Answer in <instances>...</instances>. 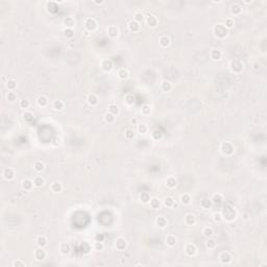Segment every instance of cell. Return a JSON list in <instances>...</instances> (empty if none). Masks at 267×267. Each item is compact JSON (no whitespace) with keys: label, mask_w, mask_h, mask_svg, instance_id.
<instances>
[{"label":"cell","mask_w":267,"mask_h":267,"mask_svg":"<svg viewBox=\"0 0 267 267\" xmlns=\"http://www.w3.org/2000/svg\"><path fill=\"white\" fill-rule=\"evenodd\" d=\"M220 213H221V215H222V218L228 222L234 221V220L236 219V217H237V212H236V210L230 205H224L223 209H222Z\"/></svg>","instance_id":"1"},{"label":"cell","mask_w":267,"mask_h":267,"mask_svg":"<svg viewBox=\"0 0 267 267\" xmlns=\"http://www.w3.org/2000/svg\"><path fill=\"white\" fill-rule=\"evenodd\" d=\"M213 30H214L215 36L217 38H219V39H224L228 34V30L224 27L223 24H216L214 26V28H213Z\"/></svg>","instance_id":"2"},{"label":"cell","mask_w":267,"mask_h":267,"mask_svg":"<svg viewBox=\"0 0 267 267\" xmlns=\"http://www.w3.org/2000/svg\"><path fill=\"white\" fill-rule=\"evenodd\" d=\"M220 150H221V152L223 155H232L234 153V151H235V147H234V145L230 142L225 141L223 143H221V145H220Z\"/></svg>","instance_id":"3"},{"label":"cell","mask_w":267,"mask_h":267,"mask_svg":"<svg viewBox=\"0 0 267 267\" xmlns=\"http://www.w3.org/2000/svg\"><path fill=\"white\" fill-rule=\"evenodd\" d=\"M230 70H232V72H234V73H241L242 70H243V64H242L240 61H238V59H234V61H232L230 62Z\"/></svg>","instance_id":"4"},{"label":"cell","mask_w":267,"mask_h":267,"mask_svg":"<svg viewBox=\"0 0 267 267\" xmlns=\"http://www.w3.org/2000/svg\"><path fill=\"white\" fill-rule=\"evenodd\" d=\"M84 28L89 32H92L97 28V22L93 18H87L84 20Z\"/></svg>","instance_id":"5"},{"label":"cell","mask_w":267,"mask_h":267,"mask_svg":"<svg viewBox=\"0 0 267 267\" xmlns=\"http://www.w3.org/2000/svg\"><path fill=\"white\" fill-rule=\"evenodd\" d=\"M115 246L118 249L119 251H125L126 246H127V241H126L125 238L123 237H118L115 241Z\"/></svg>","instance_id":"6"},{"label":"cell","mask_w":267,"mask_h":267,"mask_svg":"<svg viewBox=\"0 0 267 267\" xmlns=\"http://www.w3.org/2000/svg\"><path fill=\"white\" fill-rule=\"evenodd\" d=\"M107 36H109L110 38H112V39H115V38H117L119 36V34H120V30H119V28L117 27V26L111 25V26H109V27L107 28Z\"/></svg>","instance_id":"7"},{"label":"cell","mask_w":267,"mask_h":267,"mask_svg":"<svg viewBox=\"0 0 267 267\" xmlns=\"http://www.w3.org/2000/svg\"><path fill=\"white\" fill-rule=\"evenodd\" d=\"M100 67L105 72H111L114 68V64L111 59H103L100 64Z\"/></svg>","instance_id":"8"},{"label":"cell","mask_w":267,"mask_h":267,"mask_svg":"<svg viewBox=\"0 0 267 267\" xmlns=\"http://www.w3.org/2000/svg\"><path fill=\"white\" fill-rule=\"evenodd\" d=\"M219 261L222 264H228L232 261V255L228 251H221L219 253Z\"/></svg>","instance_id":"9"},{"label":"cell","mask_w":267,"mask_h":267,"mask_svg":"<svg viewBox=\"0 0 267 267\" xmlns=\"http://www.w3.org/2000/svg\"><path fill=\"white\" fill-rule=\"evenodd\" d=\"M2 175L6 180H11L15 178V170L13 168H11V167H6L3 170Z\"/></svg>","instance_id":"10"},{"label":"cell","mask_w":267,"mask_h":267,"mask_svg":"<svg viewBox=\"0 0 267 267\" xmlns=\"http://www.w3.org/2000/svg\"><path fill=\"white\" fill-rule=\"evenodd\" d=\"M34 259L38 261H43L44 259L46 258V251L43 249V247H39V248H37L36 251H34Z\"/></svg>","instance_id":"11"},{"label":"cell","mask_w":267,"mask_h":267,"mask_svg":"<svg viewBox=\"0 0 267 267\" xmlns=\"http://www.w3.org/2000/svg\"><path fill=\"white\" fill-rule=\"evenodd\" d=\"M196 246L193 244V243H188L187 245H186L185 247V253L186 255H188L189 257H193L195 256V253H196Z\"/></svg>","instance_id":"12"},{"label":"cell","mask_w":267,"mask_h":267,"mask_svg":"<svg viewBox=\"0 0 267 267\" xmlns=\"http://www.w3.org/2000/svg\"><path fill=\"white\" fill-rule=\"evenodd\" d=\"M145 20H146L147 25H148L149 27H155V26H157V17H155V15H152V14L147 15V17H146Z\"/></svg>","instance_id":"13"},{"label":"cell","mask_w":267,"mask_h":267,"mask_svg":"<svg viewBox=\"0 0 267 267\" xmlns=\"http://www.w3.org/2000/svg\"><path fill=\"white\" fill-rule=\"evenodd\" d=\"M59 251H61V253L62 255H69L71 251V246L69 243H67V242H62L61 243V245H59Z\"/></svg>","instance_id":"14"},{"label":"cell","mask_w":267,"mask_h":267,"mask_svg":"<svg viewBox=\"0 0 267 267\" xmlns=\"http://www.w3.org/2000/svg\"><path fill=\"white\" fill-rule=\"evenodd\" d=\"M75 24H76V21L73 17H66L64 19V25L66 26V28H72L73 29Z\"/></svg>","instance_id":"15"},{"label":"cell","mask_w":267,"mask_h":267,"mask_svg":"<svg viewBox=\"0 0 267 267\" xmlns=\"http://www.w3.org/2000/svg\"><path fill=\"white\" fill-rule=\"evenodd\" d=\"M210 57L213 61H220L222 57V52L219 49H212L210 52Z\"/></svg>","instance_id":"16"},{"label":"cell","mask_w":267,"mask_h":267,"mask_svg":"<svg viewBox=\"0 0 267 267\" xmlns=\"http://www.w3.org/2000/svg\"><path fill=\"white\" fill-rule=\"evenodd\" d=\"M167 223H168V221L164 216H157V219H155V224L160 228H165L167 226Z\"/></svg>","instance_id":"17"},{"label":"cell","mask_w":267,"mask_h":267,"mask_svg":"<svg viewBox=\"0 0 267 267\" xmlns=\"http://www.w3.org/2000/svg\"><path fill=\"white\" fill-rule=\"evenodd\" d=\"M140 27H141V25H140V23H138L137 21H135V20L130 21V23H128V29H130L132 32H137V31H139V30H140Z\"/></svg>","instance_id":"18"},{"label":"cell","mask_w":267,"mask_h":267,"mask_svg":"<svg viewBox=\"0 0 267 267\" xmlns=\"http://www.w3.org/2000/svg\"><path fill=\"white\" fill-rule=\"evenodd\" d=\"M87 101H88V103H89L90 105L95 107V105H98L99 99H98V97L95 95V94H89L88 97H87Z\"/></svg>","instance_id":"19"},{"label":"cell","mask_w":267,"mask_h":267,"mask_svg":"<svg viewBox=\"0 0 267 267\" xmlns=\"http://www.w3.org/2000/svg\"><path fill=\"white\" fill-rule=\"evenodd\" d=\"M117 76H118V78H120V79L125 80L128 78L130 73H128V71L126 70L125 68H121V69H119L118 72H117Z\"/></svg>","instance_id":"20"},{"label":"cell","mask_w":267,"mask_h":267,"mask_svg":"<svg viewBox=\"0 0 267 267\" xmlns=\"http://www.w3.org/2000/svg\"><path fill=\"white\" fill-rule=\"evenodd\" d=\"M195 222H196V219H195V216H194L193 214L189 213V214H187L185 216V223L187 224V225H190V226L194 225Z\"/></svg>","instance_id":"21"},{"label":"cell","mask_w":267,"mask_h":267,"mask_svg":"<svg viewBox=\"0 0 267 267\" xmlns=\"http://www.w3.org/2000/svg\"><path fill=\"white\" fill-rule=\"evenodd\" d=\"M159 44H160L161 47L167 48L169 45H170V39H169L167 36H162V37H160V39H159Z\"/></svg>","instance_id":"22"},{"label":"cell","mask_w":267,"mask_h":267,"mask_svg":"<svg viewBox=\"0 0 267 267\" xmlns=\"http://www.w3.org/2000/svg\"><path fill=\"white\" fill-rule=\"evenodd\" d=\"M149 205H150V208L153 209V210H157V209H160V207H161L160 199H157V197H152V198H150Z\"/></svg>","instance_id":"23"},{"label":"cell","mask_w":267,"mask_h":267,"mask_svg":"<svg viewBox=\"0 0 267 267\" xmlns=\"http://www.w3.org/2000/svg\"><path fill=\"white\" fill-rule=\"evenodd\" d=\"M171 89H172V84L169 80H163L161 82V90L163 92H169L171 91Z\"/></svg>","instance_id":"24"},{"label":"cell","mask_w":267,"mask_h":267,"mask_svg":"<svg viewBox=\"0 0 267 267\" xmlns=\"http://www.w3.org/2000/svg\"><path fill=\"white\" fill-rule=\"evenodd\" d=\"M37 103H38V105H39V107H47V105H48V98L46 97L45 95L39 96V97H38V99H37Z\"/></svg>","instance_id":"25"},{"label":"cell","mask_w":267,"mask_h":267,"mask_svg":"<svg viewBox=\"0 0 267 267\" xmlns=\"http://www.w3.org/2000/svg\"><path fill=\"white\" fill-rule=\"evenodd\" d=\"M34 186L37 188H42L44 186V184H45V180H44L42 176H36V178H34Z\"/></svg>","instance_id":"26"},{"label":"cell","mask_w":267,"mask_h":267,"mask_svg":"<svg viewBox=\"0 0 267 267\" xmlns=\"http://www.w3.org/2000/svg\"><path fill=\"white\" fill-rule=\"evenodd\" d=\"M199 205H200V208L203 209V210H208L209 208H211V205H212V200L209 198H203L200 200Z\"/></svg>","instance_id":"27"},{"label":"cell","mask_w":267,"mask_h":267,"mask_svg":"<svg viewBox=\"0 0 267 267\" xmlns=\"http://www.w3.org/2000/svg\"><path fill=\"white\" fill-rule=\"evenodd\" d=\"M241 11H242V9H241V6H240V4H238V3L232 4V6H230V13H232L234 16L240 15L241 14Z\"/></svg>","instance_id":"28"},{"label":"cell","mask_w":267,"mask_h":267,"mask_svg":"<svg viewBox=\"0 0 267 267\" xmlns=\"http://www.w3.org/2000/svg\"><path fill=\"white\" fill-rule=\"evenodd\" d=\"M65 107V103L59 99H57L52 102V107L54 111H62Z\"/></svg>","instance_id":"29"},{"label":"cell","mask_w":267,"mask_h":267,"mask_svg":"<svg viewBox=\"0 0 267 267\" xmlns=\"http://www.w3.org/2000/svg\"><path fill=\"white\" fill-rule=\"evenodd\" d=\"M37 244H38V246L39 247H45L46 245H47V238L45 237V236H43V235H40V236H38V238H37Z\"/></svg>","instance_id":"30"},{"label":"cell","mask_w":267,"mask_h":267,"mask_svg":"<svg viewBox=\"0 0 267 267\" xmlns=\"http://www.w3.org/2000/svg\"><path fill=\"white\" fill-rule=\"evenodd\" d=\"M32 187H34V182L30 180H22V188L25 191H29V190L32 189Z\"/></svg>","instance_id":"31"},{"label":"cell","mask_w":267,"mask_h":267,"mask_svg":"<svg viewBox=\"0 0 267 267\" xmlns=\"http://www.w3.org/2000/svg\"><path fill=\"white\" fill-rule=\"evenodd\" d=\"M166 185H167V187L170 188V189L175 188L176 185H178V182H176L175 178H173V176H169V178L166 180Z\"/></svg>","instance_id":"32"},{"label":"cell","mask_w":267,"mask_h":267,"mask_svg":"<svg viewBox=\"0 0 267 267\" xmlns=\"http://www.w3.org/2000/svg\"><path fill=\"white\" fill-rule=\"evenodd\" d=\"M180 200L184 205H189V203H191V196H190L188 193H184V194L180 195Z\"/></svg>","instance_id":"33"},{"label":"cell","mask_w":267,"mask_h":267,"mask_svg":"<svg viewBox=\"0 0 267 267\" xmlns=\"http://www.w3.org/2000/svg\"><path fill=\"white\" fill-rule=\"evenodd\" d=\"M150 198H151L150 194H149L148 192H146V191L142 192V193L140 194V200H141L143 203H149Z\"/></svg>","instance_id":"34"},{"label":"cell","mask_w":267,"mask_h":267,"mask_svg":"<svg viewBox=\"0 0 267 267\" xmlns=\"http://www.w3.org/2000/svg\"><path fill=\"white\" fill-rule=\"evenodd\" d=\"M175 243H176L175 236H173V235H168V236H167V237H166V244L168 245V246H170V247L174 246V245H175Z\"/></svg>","instance_id":"35"},{"label":"cell","mask_w":267,"mask_h":267,"mask_svg":"<svg viewBox=\"0 0 267 267\" xmlns=\"http://www.w3.org/2000/svg\"><path fill=\"white\" fill-rule=\"evenodd\" d=\"M164 205H166L167 208H173L175 205V201H174V198L171 196H168L164 199Z\"/></svg>","instance_id":"36"},{"label":"cell","mask_w":267,"mask_h":267,"mask_svg":"<svg viewBox=\"0 0 267 267\" xmlns=\"http://www.w3.org/2000/svg\"><path fill=\"white\" fill-rule=\"evenodd\" d=\"M5 86L9 89V91H14L17 88V82L15 79H9L5 82Z\"/></svg>","instance_id":"37"},{"label":"cell","mask_w":267,"mask_h":267,"mask_svg":"<svg viewBox=\"0 0 267 267\" xmlns=\"http://www.w3.org/2000/svg\"><path fill=\"white\" fill-rule=\"evenodd\" d=\"M212 200V203H215V205H220V203L223 201V197H222L221 194L217 193L213 195V198L211 199Z\"/></svg>","instance_id":"38"},{"label":"cell","mask_w":267,"mask_h":267,"mask_svg":"<svg viewBox=\"0 0 267 267\" xmlns=\"http://www.w3.org/2000/svg\"><path fill=\"white\" fill-rule=\"evenodd\" d=\"M34 169L37 172H42L44 169H45V165H44V163L41 162V161H37V162H34Z\"/></svg>","instance_id":"39"},{"label":"cell","mask_w":267,"mask_h":267,"mask_svg":"<svg viewBox=\"0 0 267 267\" xmlns=\"http://www.w3.org/2000/svg\"><path fill=\"white\" fill-rule=\"evenodd\" d=\"M134 20L137 21L138 23H142L145 20V17H144L143 13L142 11H136L135 15H134Z\"/></svg>","instance_id":"40"},{"label":"cell","mask_w":267,"mask_h":267,"mask_svg":"<svg viewBox=\"0 0 267 267\" xmlns=\"http://www.w3.org/2000/svg\"><path fill=\"white\" fill-rule=\"evenodd\" d=\"M63 189L62 185L59 183H52L50 186V190L52 192H54V193H59V192H61Z\"/></svg>","instance_id":"41"},{"label":"cell","mask_w":267,"mask_h":267,"mask_svg":"<svg viewBox=\"0 0 267 267\" xmlns=\"http://www.w3.org/2000/svg\"><path fill=\"white\" fill-rule=\"evenodd\" d=\"M135 132H134V130H132V128H126L125 132H124V136H125L126 139L128 140H132L135 138Z\"/></svg>","instance_id":"42"},{"label":"cell","mask_w":267,"mask_h":267,"mask_svg":"<svg viewBox=\"0 0 267 267\" xmlns=\"http://www.w3.org/2000/svg\"><path fill=\"white\" fill-rule=\"evenodd\" d=\"M141 113H142V115H144V116H148V115H150V113H151V107L149 105H142Z\"/></svg>","instance_id":"43"},{"label":"cell","mask_w":267,"mask_h":267,"mask_svg":"<svg viewBox=\"0 0 267 267\" xmlns=\"http://www.w3.org/2000/svg\"><path fill=\"white\" fill-rule=\"evenodd\" d=\"M115 115H113L112 113H110V112H107V113H105V122H107V123H113L115 121Z\"/></svg>","instance_id":"44"},{"label":"cell","mask_w":267,"mask_h":267,"mask_svg":"<svg viewBox=\"0 0 267 267\" xmlns=\"http://www.w3.org/2000/svg\"><path fill=\"white\" fill-rule=\"evenodd\" d=\"M107 109H109V112L112 113V114L115 115V116L119 114V107L117 105H110Z\"/></svg>","instance_id":"45"},{"label":"cell","mask_w":267,"mask_h":267,"mask_svg":"<svg viewBox=\"0 0 267 267\" xmlns=\"http://www.w3.org/2000/svg\"><path fill=\"white\" fill-rule=\"evenodd\" d=\"M223 25L226 29H230V28L234 27V25H235V21H234V19H232V18H228L225 20V22H224Z\"/></svg>","instance_id":"46"},{"label":"cell","mask_w":267,"mask_h":267,"mask_svg":"<svg viewBox=\"0 0 267 267\" xmlns=\"http://www.w3.org/2000/svg\"><path fill=\"white\" fill-rule=\"evenodd\" d=\"M6 98H7V100H9V102H15V101L17 100L16 93H15L14 91H9V93H7V95H6Z\"/></svg>","instance_id":"47"},{"label":"cell","mask_w":267,"mask_h":267,"mask_svg":"<svg viewBox=\"0 0 267 267\" xmlns=\"http://www.w3.org/2000/svg\"><path fill=\"white\" fill-rule=\"evenodd\" d=\"M203 234L205 236V237H211V236L214 234V230L211 226H205V228L203 230Z\"/></svg>","instance_id":"48"},{"label":"cell","mask_w":267,"mask_h":267,"mask_svg":"<svg viewBox=\"0 0 267 267\" xmlns=\"http://www.w3.org/2000/svg\"><path fill=\"white\" fill-rule=\"evenodd\" d=\"M151 137H152L155 140H160V139H162L163 134H162V132H161V130H155L152 132H151Z\"/></svg>","instance_id":"49"},{"label":"cell","mask_w":267,"mask_h":267,"mask_svg":"<svg viewBox=\"0 0 267 267\" xmlns=\"http://www.w3.org/2000/svg\"><path fill=\"white\" fill-rule=\"evenodd\" d=\"M64 36L66 38H69V39H71V38L74 37V30L72 29V28H65L64 29Z\"/></svg>","instance_id":"50"},{"label":"cell","mask_w":267,"mask_h":267,"mask_svg":"<svg viewBox=\"0 0 267 267\" xmlns=\"http://www.w3.org/2000/svg\"><path fill=\"white\" fill-rule=\"evenodd\" d=\"M138 132H140V134H146L147 132H148V127H147V125L145 123H141L138 125Z\"/></svg>","instance_id":"51"},{"label":"cell","mask_w":267,"mask_h":267,"mask_svg":"<svg viewBox=\"0 0 267 267\" xmlns=\"http://www.w3.org/2000/svg\"><path fill=\"white\" fill-rule=\"evenodd\" d=\"M124 100H125L126 105H134V102H135V97H134V95H132V94H127V95L125 96Z\"/></svg>","instance_id":"52"},{"label":"cell","mask_w":267,"mask_h":267,"mask_svg":"<svg viewBox=\"0 0 267 267\" xmlns=\"http://www.w3.org/2000/svg\"><path fill=\"white\" fill-rule=\"evenodd\" d=\"M82 253H90V251H91V246H90V244L88 242H84L82 244Z\"/></svg>","instance_id":"53"},{"label":"cell","mask_w":267,"mask_h":267,"mask_svg":"<svg viewBox=\"0 0 267 267\" xmlns=\"http://www.w3.org/2000/svg\"><path fill=\"white\" fill-rule=\"evenodd\" d=\"M30 105V102L27 100V99H23V100L20 101V107L21 109H24V110H27L28 107Z\"/></svg>","instance_id":"54"},{"label":"cell","mask_w":267,"mask_h":267,"mask_svg":"<svg viewBox=\"0 0 267 267\" xmlns=\"http://www.w3.org/2000/svg\"><path fill=\"white\" fill-rule=\"evenodd\" d=\"M205 246H207V248L209 249H214L215 246H216V242L214 241V240H208L207 241V243H205Z\"/></svg>","instance_id":"55"},{"label":"cell","mask_w":267,"mask_h":267,"mask_svg":"<svg viewBox=\"0 0 267 267\" xmlns=\"http://www.w3.org/2000/svg\"><path fill=\"white\" fill-rule=\"evenodd\" d=\"M213 219H214L215 222H221L222 220H223L221 213H214V215H213Z\"/></svg>","instance_id":"56"},{"label":"cell","mask_w":267,"mask_h":267,"mask_svg":"<svg viewBox=\"0 0 267 267\" xmlns=\"http://www.w3.org/2000/svg\"><path fill=\"white\" fill-rule=\"evenodd\" d=\"M103 247H105V245H103V242H97V241H96L95 244H94V249H95V251H102V249H103Z\"/></svg>","instance_id":"57"},{"label":"cell","mask_w":267,"mask_h":267,"mask_svg":"<svg viewBox=\"0 0 267 267\" xmlns=\"http://www.w3.org/2000/svg\"><path fill=\"white\" fill-rule=\"evenodd\" d=\"M23 117H24V119H25L26 121H31L32 119H34V115H32L30 112H25L24 115H23Z\"/></svg>","instance_id":"58"},{"label":"cell","mask_w":267,"mask_h":267,"mask_svg":"<svg viewBox=\"0 0 267 267\" xmlns=\"http://www.w3.org/2000/svg\"><path fill=\"white\" fill-rule=\"evenodd\" d=\"M13 266L14 267H26V263L23 262V261H15L13 263Z\"/></svg>","instance_id":"59"},{"label":"cell","mask_w":267,"mask_h":267,"mask_svg":"<svg viewBox=\"0 0 267 267\" xmlns=\"http://www.w3.org/2000/svg\"><path fill=\"white\" fill-rule=\"evenodd\" d=\"M103 240H105V235H103V234H97V235L95 236V241L103 242Z\"/></svg>","instance_id":"60"},{"label":"cell","mask_w":267,"mask_h":267,"mask_svg":"<svg viewBox=\"0 0 267 267\" xmlns=\"http://www.w3.org/2000/svg\"><path fill=\"white\" fill-rule=\"evenodd\" d=\"M130 124H132V125H136V124L138 123V120L136 118H132L130 120Z\"/></svg>","instance_id":"61"},{"label":"cell","mask_w":267,"mask_h":267,"mask_svg":"<svg viewBox=\"0 0 267 267\" xmlns=\"http://www.w3.org/2000/svg\"><path fill=\"white\" fill-rule=\"evenodd\" d=\"M95 3H96V4H102L103 1H95Z\"/></svg>","instance_id":"62"},{"label":"cell","mask_w":267,"mask_h":267,"mask_svg":"<svg viewBox=\"0 0 267 267\" xmlns=\"http://www.w3.org/2000/svg\"><path fill=\"white\" fill-rule=\"evenodd\" d=\"M253 68H255V69L257 70V69H258V64H255V67H253Z\"/></svg>","instance_id":"63"}]
</instances>
